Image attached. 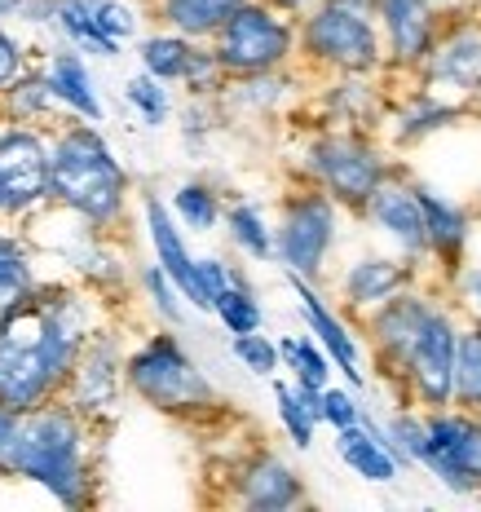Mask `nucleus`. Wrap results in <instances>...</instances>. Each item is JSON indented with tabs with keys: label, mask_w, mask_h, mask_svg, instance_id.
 Instances as JSON below:
<instances>
[{
	"label": "nucleus",
	"mask_w": 481,
	"mask_h": 512,
	"mask_svg": "<svg viewBox=\"0 0 481 512\" xmlns=\"http://www.w3.org/2000/svg\"><path fill=\"white\" fill-rule=\"evenodd\" d=\"M177 212L190 230H212L221 208H217V195H212L208 186H195V181H190V186L177 190Z\"/></svg>",
	"instance_id": "473e14b6"
},
{
	"label": "nucleus",
	"mask_w": 481,
	"mask_h": 512,
	"mask_svg": "<svg viewBox=\"0 0 481 512\" xmlns=\"http://www.w3.org/2000/svg\"><path fill=\"white\" fill-rule=\"evenodd\" d=\"M217 62L221 71H239V76H265L292 53V27L283 18H274V9L248 5L226 18V27L217 31Z\"/></svg>",
	"instance_id": "423d86ee"
},
{
	"label": "nucleus",
	"mask_w": 481,
	"mask_h": 512,
	"mask_svg": "<svg viewBox=\"0 0 481 512\" xmlns=\"http://www.w3.org/2000/svg\"><path fill=\"white\" fill-rule=\"evenodd\" d=\"M393 442H398V455L402 460H424V424L411 420V415H402V420H393Z\"/></svg>",
	"instance_id": "58836bf2"
},
{
	"label": "nucleus",
	"mask_w": 481,
	"mask_h": 512,
	"mask_svg": "<svg viewBox=\"0 0 481 512\" xmlns=\"http://www.w3.org/2000/svg\"><path fill=\"white\" fill-rule=\"evenodd\" d=\"M124 371H128V384L159 411H199L217 402L212 384L203 380V371L186 358V349L173 336H155L151 345H142L128 358Z\"/></svg>",
	"instance_id": "20e7f679"
},
{
	"label": "nucleus",
	"mask_w": 481,
	"mask_h": 512,
	"mask_svg": "<svg viewBox=\"0 0 481 512\" xmlns=\"http://www.w3.org/2000/svg\"><path fill=\"white\" fill-rule=\"evenodd\" d=\"M433 76L455 89H477L481 84V31H459L433 58Z\"/></svg>",
	"instance_id": "aec40b11"
},
{
	"label": "nucleus",
	"mask_w": 481,
	"mask_h": 512,
	"mask_svg": "<svg viewBox=\"0 0 481 512\" xmlns=\"http://www.w3.org/2000/svg\"><path fill=\"white\" fill-rule=\"evenodd\" d=\"M89 14H93V23H98V31L106 40H128L137 31V14H133V5H124V0H89Z\"/></svg>",
	"instance_id": "72a5a7b5"
},
{
	"label": "nucleus",
	"mask_w": 481,
	"mask_h": 512,
	"mask_svg": "<svg viewBox=\"0 0 481 512\" xmlns=\"http://www.w3.org/2000/svg\"><path fill=\"white\" fill-rule=\"evenodd\" d=\"M31 292H36V279H31L27 252L18 248V239L0 234V314L14 309L18 301H27Z\"/></svg>",
	"instance_id": "a878e982"
},
{
	"label": "nucleus",
	"mask_w": 481,
	"mask_h": 512,
	"mask_svg": "<svg viewBox=\"0 0 481 512\" xmlns=\"http://www.w3.org/2000/svg\"><path fill=\"white\" fill-rule=\"evenodd\" d=\"M455 398L481 407V332L455 336Z\"/></svg>",
	"instance_id": "c85d7f7f"
},
{
	"label": "nucleus",
	"mask_w": 481,
	"mask_h": 512,
	"mask_svg": "<svg viewBox=\"0 0 481 512\" xmlns=\"http://www.w3.org/2000/svg\"><path fill=\"white\" fill-rule=\"evenodd\" d=\"M309 168L340 204H367L371 190L380 186V159L358 137H323L309 151Z\"/></svg>",
	"instance_id": "6e6552de"
},
{
	"label": "nucleus",
	"mask_w": 481,
	"mask_h": 512,
	"mask_svg": "<svg viewBox=\"0 0 481 512\" xmlns=\"http://www.w3.org/2000/svg\"><path fill=\"white\" fill-rule=\"evenodd\" d=\"M243 0H159L164 18L177 27V36H217L226 27V18L239 9Z\"/></svg>",
	"instance_id": "4be33fe9"
},
{
	"label": "nucleus",
	"mask_w": 481,
	"mask_h": 512,
	"mask_svg": "<svg viewBox=\"0 0 481 512\" xmlns=\"http://www.w3.org/2000/svg\"><path fill=\"white\" fill-rule=\"evenodd\" d=\"M18 76H23V49L9 31H0V89H9Z\"/></svg>",
	"instance_id": "79ce46f5"
},
{
	"label": "nucleus",
	"mask_w": 481,
	"mask_h": 512,
	"mask_svg": "<svg viewBox=\"0 0 481 512\" xmlns=\"http://www.w3.org/2000/svg\"><path fill=\"white\" fill-rule=\"evenodd\" d=\"M53 102V89H49V80L45 76H18L14 84H9V106H14V115H40L45 106Z\"/></svg>",
	"instance_id": "c9c22d12"
},
{
	"label": "nucleus",
	"mask_w": 481,
	"mask_h": 512,
	"mask_svg": "<svg viewBox=\"0 0 481 512\" xmlns=\"http://www.w3.org/2000/svg\"><path fill=\"white\" fill-rule=\"evenodd\" d=\"M18 415H23V411H9V407H0V460H5L9 442H14V433H18Z\"/></svg>",
	"instance_id": "c03bdc74"
},
{
	"label": "nucleus",
	"mask_w": 481,
	"mask_h": 512,
	"mask_svg": "<svg viewBox=\"0 0 481 512\" xmlns=\"http://www.w3.org/2000/svg\"><path fill=\"white\" fill-rule=\"evenodd\" d=\"M0 468L45 486L49 495L67 508L84 504L89 473H84V433H80L76 411L45 407V402L23 411L18 415V433H14V442H9Z\"/></svg>",
	"instance_id": "f03ea898"
},
{
	"label": "nucleus",
	"mask_w": 481,
	"mask_h": 512,
	"mask_svg": "<svg viewBox=\"0 0 481 512\" xmlns=\"http://www.w3.org/2000/svg\"><path fill=\"white\" fill-rule=\"evenodd\" d=\"M84 305L58 292L40 301L36 292L0 314V407L31 411L71 376L84 345Z\"/></svg>",
	"instance_id": "f257e3e1"
},
{
	"label": "nucleus",
	"mask_w": 481,
	"mask_h": 512,
	"mask_svg": "<svg viewBox=\"0 0 481 512\" xmlns=\"http://www.w3.org/2000/svg\"><path fill=\"white\" fill-rule=\"evenodd\" d=\"M424 323H429V305L411 301V296H402V301H393L384 314L376 318V332H380V345L389 349L393 358H411L415 340H420Z\"/></svg>",
	"instance_id": "412c9836"
},
{
	"label": "nucleus",
	"mask_w": 481,
	"mask_h": 512,
	"mask_svg": "<svg viewBox=\"0 0 481 512\" xmlns=\"http://www.w3.org/2000/svg\"><path fill=\"white\" fill-rule=\"evenodd\" d=\"M234 358H239L248 371H256V376H274V367H279V349L256 332L234 336Z\"/></svg>",
	"instance_id": "f704fd0d"
},
{
	"label": "nucleus",
	"mask_w": 481,
	"mask_h": 512,
	"mask_svg": "<svg viewBox=\"0 0 481 512\" xmlns=\"http://www.w3.org/2000/svg\"><path fill=\"white\" fill-rule=\"evenodd\" d=\"M318 393L323 389H301V384H274V398H279V415L287 424V433H292V442L305 446L314 442V420H318Z\"/></svg>",
	"instance_id": "393cba45"
},
{
	"label": "nucleus",
	"mask_w": 481,
	"mask_h": 512,
	"mask_svg": "<svg viewBox=\"0 0 481 512\" xmlns=\"http://www.w3.org/2000/svg\"><path fill=\"white\" fill-rule=\"evenodd\" d=\"M446 486L468 490L481 482V429L459 415H437L424 424V460Z\"/></svg>",
	"instance_id": "9d476101"
},
{
	"label": "nucleus",
	"mask_w": 481,
	"mask_h": 512,
	"mask_svg": "<svg viewBox=\"0 0 481 512\" xmlns=\"http://www.w3.org/2000/svg\"><path fill=\"white\" fill-rule=\"evenodd\" d=\"M331 234H336V212L323 195H305L296 204H287L283 212V230H279V256L296 279L323 270V256L331 248Z\"/></svg>",
	"instance_id": "1a4fd4ad"
},
{
	"label": "nucleus",
	"mask_w": 481,
	"mask_h": 512,
	"mask_svg": "<svg viewBox=\"0 0 481 512\" xmlns=\"http://www.w3.org/2000/svg\"><path fill=\"white\" fill-rule=\"evenodd\" d=\"M464 301L473 314H481V270H468L464 274Z\"/></svg>",
	"instance_id": "a18cd8bd"
},
{
	"label": "nucleus",
	"mask_w": 481,
	"mask_h": 512,
	"mask_svg": "<svg viewBox=\"0 0 481 512\" xmlns=\"http://www.w3.org/2000/svg\"><path fill=\"white\" fill-rule=\"evenodd\" d=\"M40 199H49V146L31 128H5L0 133V212L18 217Z\"/></svg>",
	"instance_id": "0eeeda50"
},
{
	"label": "nucleus",
	"mask_w": 481,
	"mask_h": 512,
	"mask_svg": "<svg viewBox=\"0 0 481 512\" xmlns=\"http://www.w3.org/2000/svg\"><path fill=\"white\" fill-rule=\"evenodd\" d=\"M23 9V0H0V18H9V14H18Z\"/></svg>",
	"instance_id": "49530a36"
},
{
	"label": "nucleus",
	"mask_w": 481,
	"mask_h": 512,
	"mask_svg": "<svg viewBox=\"0 0 481 512\" xmlns=\"http://www.w3.org/2000/svg\"><path fill=\"white\" fill-rule=\"evenodd\" d=\"M230 234H234V243H239L243 252H252V256H270L274 252V239H270V230H265V221H261V212H256L252 204H239V208H230Z\"/></svg>",
	"instance_id": "2f4dec72"
},
{
	"label": "nucleus",
	"mask_w": 481,
	"mask_h": 512,
	"mask_svg": "<svg viewBox=\"0 0 481 512\" xmlns=\"http://www.w3.org/2000/svg\"><path fill=\"white\" fill-rule=\"evenodd\" d=\"M212 309H217V318L230 327L234 336L256 332V327H261V305H256V296H252L239 279H234V283L226 287V292H221L217 301H212Z\"/></svg>",
	"instance_id": "c756f323"
},
{
	"label": "nucleus",
	"mask_w": 481,
	"mask_h": 512,
	"mask_svg": "<svg viewBox=\"0 0 481 512\" xmlns=\"http://www.w3.org/2000/svg\"><path fill=\"white\" fill-rule=\"evenodd\" d=\"M146 226H151V243H155V265L168 274V279H173V287L186 296L190 305L208 309V301H203V287H199L195 256L186 252L181 230L173 226V217H168V208L159 204V199H146Z\"/></svg>",
	"instance_id": "f8f14e48"
},
{
	"label": "nucleus",
	"mask_w": 481,
	"mask_h": 512,
	"mask_svg": "<svg viewBox=\"0 0 481 512\" xmlns=\"http://www.w3.org/2000/svg\"><path fill=\"white\" fill-rule=\"evenodd\" d=\"M305 49L345 71H367L380 62L371 0H323L305 23Z\"/></svg>",
	"instance_id": "39448f33"
},
{
	"label": "nucleus",
	"mask_w": 481,
	"mask_h": 512,
	"mask_svg": "<svg viewBox=\"0 0 481 512\" xmlns=\"http://www.w3.org/2000/svg\"><path fill=\"white\" fill-rule=\"evenodd\" d=\"M451 106H437V102H424L420 111H411V115H402V133H420V128H433V124H442V120H451Z\"/></svg>",
	"instance_id": "37998d69"
},
{
	"label": "nucleus",
	"mask_w": 481,
	"mask_h": 512,
	"mask_svg": "<svg viewBox=\"0 0 481 512\" xmlns=\"http://www.w3.org/2000/svg\"><path fill=\"white\" fill-rule=\"evenodd\" d=\"M49 23H58L62 31H67L71 40H76V49H93V53H102V58H115L120 53V45L115 40H106L98 23H93V14H89V0H53V18Z\"/></svg>",
	"instance_id": "5701e85b"
},
{
	"label": "nucleus",
	"mask_w": 481,
	"mask_h": 512,
	"mask_svg": "<svg viewBox=\"0 0 481 512\" xmlns=\"http://www.w3.org/2000/svg\"><path fill=\"white\" fill-rule=\"evenodd\" d=\"M367 208H371V217H376V226L389 230L406 252H424V248H429V234H424V212H420V199H415L411 186H398V181H384L380 177V186L371 190Z\"/></svg>",
	"instance_id": "ddd939ff"
},
{
	"label": "nucleus",
	"mask_w": 481,
	"mask_h": 512,
	"mask_svg": "<svg viewBox=\"0 0 481 512\" xmlns=\"http://www.w3.org/2000/svg\"><path fill=\"white\" fill-rule=\"evenodd\" d=\"M292 287H296V296H301V309H305V318H309V327H314V336L327 345V354L336 358V367L349 376V384H362V371H358V349H354V340H349V332L340 327V318L331 314V309L318 301L314 292L305 287V279H296L292 274Z\"/></svg>",
	"instance_id": "dca6fc26"
},
{
	"label": "nucleus",
	"mask_w": 481,
	"mask_h": 512,
	"mask_svg": "<svg viewBox=\"0 0 481 512\" xmlns=\"http://www.w3.org/2000/svg\"><path fill=\"white\" fill-rule=\"evenodd\" d=\"M406 279V270L402 265H393V261H358L354 270H349V279H345V292H349V301L354 305H367V301H384V296H393L402 287Z\"/></svg>",
	"instance_id": "b1692460"
},
{
	"label": "nucleus",
	"mask_w": 481,
	"mask_h": 512,
	"mask_svg": "<svg viewBox=\"0 0 481 512\" xmlns=\"http://www.w3.org/2000/svg\"><path fill=\"white\" fill-rule=\"evenodd\" d=\"M279 358H287V367L296 371V384H301V389H323V384H327V358L318 354L314 340L287 336L279 345Z\"/></svg>",
	"instance_id": "7c9ffc66"
},
{
	"label": "nucleus",
	"mask_w": 481,
	"mask_h": 512,
	"mask_svg": "<svg viewBox=\"0 0 481 512\" xmlns=\"http://www.w3.org/2000/svg\"><path fill=\"white\" fill-rule=\"evenodd\" d=\"M340 460L354 468L358 477H367V482H393L398 477V455L376 433H362L358 424L340 429Z\"/></svg>",
	"instance_id": "6ab92c4d"
},
{
	"label": "nucleus",
	"mask_w": 481,
	"mask_h": 512,
	"mask_svg": "<svg viewBox=\"0 0 481 512\" xmlns=\"http://www.w3.org/2000/svg\"><path fill=\"white\" fill-rule=\"evenodd\" d=\"M376 14L384 18V31H389V45L398 62H420L429 53L433 40V14L429 0H371Z\"/></svg>",
	"instance_id": "4468645a"
},
{
	"label": "nucleus",
	"mask_w": 481,
	"mask_h": 512,
	"mask_svg": "<svg viewBox=\"0 0 481 512\" xmlns=\"http://www.w3.org/2000/svg\"><path fill=\"white\" fill-rule=\"evenodd\" d=\"M128 177L120 159L111 155V146L102 142V133L93 128H71L58 137V146L49 151V195L71 212H80L84 221H106L120 217L124 208Z\"/></svg>",
	"instance_id": "7ed1b4c3"
},
{
	"label": "nucleus",
	"mask_w": 481,
	"mask_h": 512,
	"mask_svg": "<svg viewBox=\"0 0 481 512\" xmlns=\"http://www.w3.org/2000/svg\"><path fill=\"white\" fill-rule=\"evenodd\" d=\"M142 67L155 80H181L190 67V40L186 36H151L142 40Z\"/></svg>",
	"instance_id": "cd10ccee"
},
{
	"label": "nucleus",
	"mask_w": 481,
	"mask_h": 512,
	"mask_svg": "<svg viewBox=\"0 0 481 512\" xmlns=\"http://www.w3.org/2000/svg\"><path fill=\"white\" fill-rule=\"evenodd\" d=\"M146 287H151V296H155V309L168 318V323H181V305H177V296H173V279H168L164 270H146Z\"/></svg>",
	"instance_id": "a19ab883"
},
{
	"label": "nucleus",
	"mask_w": 481,
	"mask_h": 512,
	"mask_svg": "<svg viewBox=\"0 0 481 512\" xmlns=\"http://www.w3.org/2000/svg\"><path fill=\"white\" fill-rule=\"evenodd\" d=\"M406 362H411V380H415V389L424 393V402L442 407L455 389V327H451V318L429 309V323H424V332L415 340V349Z\"/></svg>",
	"instance_id": "9b49d317"
},
{
	"label": "nucleus",
	"mask_w": 481,
	"mask_h": 512,
	"mask_svg": "<svg viewBox=\"0 0 481 512\" xmlns=\"http://www.w3.org/2000/svg\"><path fill=\"white\" fill-rule=\"evenodd\" d=\"M415 199H420L424 234H429L433 248L437 252H459V243H464V217H459L451 204H442L433 190H415Z\"/></svg>",
	"instance_id": "bb28decb"
},
{
	"label": "nucleus",
	"mask_w": 481,
	"mask_h": 512,
	"mask_svg": "<svg viewBox=\"0 0 481 512\" xmlns=\"http://www.w3.org/2000/svg\"><path fill=\"white\" fill-rule=\"evenodd\" d=\"M274 9H301V5H309V0H270Z\"/></svg>",
	"instance_id": "de8ad7c7"
},
{
	"label": "nucleus",
	"mask_w": 481,
	"mask_h": 512,
	"mask_svg": "<svg viewBox=\"0 0 481 512\" xmlns=\"http://www.w3.org/2000/svg\"><path fill=\"white\" fill-rule=\"evenodd\" d=\"M49 89L58 102H67L76 115L98 124L102 120V102L98 93H93V80H89V67L80 62V53H58V58L49 62Z\"/></svg>",
	"instance_id": "f3484780"
},
{
	"label": "nucleus",
	"mask_w": 481,
	"mask_h": 512,
	"mask_svg": "<svg viewBox=\"0 0 481 512\" xmlns=\"http://www.w3.org/2000/svg\"><path fill=\"white\" fill-rule=\"evenodd\" d=\"M318 420L336 424V429H349V424H358L354 398H349V393H340V389H327V384H323V393H318Z\"/></svg>",
	"instance_id": "4c0bfd02"
},
{
	"label": "nucleus",
	"mask_w": 481,
	"mask_h": 512,
	"mask_svg": "<svg viewBox=\"0 0 481 512\" xmlns=\"http://www.w3.org/2000/svg\"><path fill=\"white\" fill-rule=\"evenodd\" d=\"M76 402L84 411H98L115 398V345L111 340H98L76 358Z\"/></svg>",
	"instance_id": "a211bd4d"
},
{
	"label": "nucleus",
	"mask_w": 481,
	"mask_h": 512,
	"mask_svg": "<svg viewBox=\"0 0 481 512\" xmlns=\"http://www.w3.org/2000/svg\"><path fill=\"white\" fill-rule=\"evenodd\" d=\"M128 102L137 106V111L146 115V124H159L168 115V93L159 89V80L155 76H137V80H128Z\"/></svg>",
	"instance_id": "e433bc0d"
},
{
	"label": "nucleus",
	"mask_w": 481,
	"mask_h": 512,
	"mask_svg": "<svg viewBox=\"0 0 481 512\" xmlns=\"http://www.w3.org/2000/svg\"><path fill=\"white\" fill-rule=\"evenodd\" d=\"M195 270H199V287H203V301H208V309H212V301H217L221 292L234 283V274L226 270V265L217 261V256H203V261H195Z\"/></svg>",
	"instance_id": "ea45409f"
},
{
	"label": "nucleus",
	"mask_w": 481,
	"mask_h": 512,
	"mask_svg": "<svg viewBox=\"0 0 481 512\" xmlns=\"http://www.w3.org/2000/svg\"><path fill=\"white\" fill-rule=\"evenodd\" d=\"M301 495L305 490L296 482V473L283 460H274V455H256V460L239 473V499L248 508L279 512V508L301 504Z\"/></svg>",
	"instance_id": "2eb2a0df"
}]
</instances>
